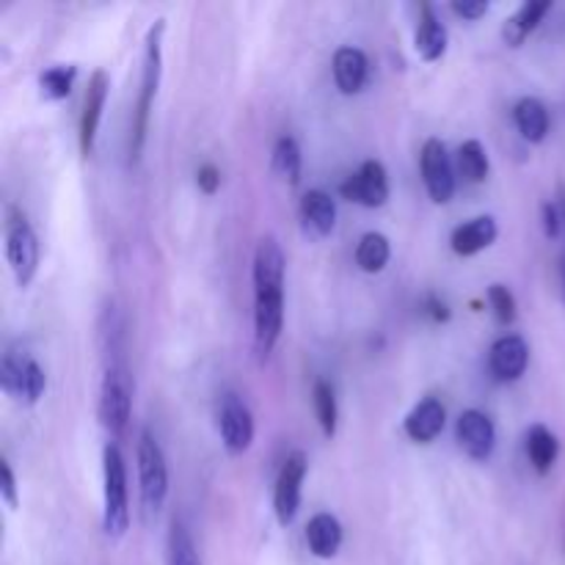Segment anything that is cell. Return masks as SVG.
Masks as SVG:
<instances>
[{"mask_svg": "<svg viewBox=\"0 0 565 565\" xmlns=\"http://www.w3.org/2000/svg\"><path fill=\"white\" fill-rule=\"evenodd\" d=\"M530 364V345L524 342V337L519 334H505L491 345L489 353V367L494 373L497 381L502 384H511L524 375Z\"/></svg>", "mask_w": 565, "mask_h": 565, "instance_id": "cell-13", "label": "cell"}, {"mask_svg": "<svg viewBox=\"0 0 565 565\" xmlns=\"http://www.w3.org/2000/svg\"><path fill=\"white\" fill-rule=\"evenodd\" d=\"M513 119H516V127L524 141L530 143H541L546 132H550V110L535 97L519 99V105L513 108Z\"/></svg>", "mask_w": 565, "mask_h": 565, "instance_id": "cell-22", "label": "cell"}, {"mask_svg": "<svg viewBox=\"0 0 565 565\" xmlns=\"http://www.w3.org/2000/svg\"><path fill=\"white\" fill-rule=\"evenodd\" d=\"M274 171L287 180L290 185H298L301 180V149H298L296 138L281 136L274 147Z\"/></svg>", "mask_w": 565, "mask_h": 565, "instance_id": "cell-26", "label": "cell"}, {"mask_svg": "<svg viewBox=\"0 0 565 565\" xmlns=\"http://www.w3.org/2000/svg\"><path fill=\"white\" fill-rule=\"evenodd\" d=\"M458 169H461V177L469 182H483L489 177V152L480 141L469 138V141L461 143L458 149Z\"/></svg>", "mask_w": 565, "mask_h": 565, "instance_id": "cell-27", "label": "cell"}, {"mask_svg": "<svg viewBox=\"0 0 565 565\" xmlns=\"http://www.w3.org/2000/svg\"><path fill=\"white\" fill-rule=\"evenodd\" d=\"M331 70H334V83L342 94H359L367 83V55L359 47H340L331 61Z\"/></svg>", "mask_w": 565, "mask_h": 565, "instance_id": "cell-16", "label": "cell"}, {"mask_svg": "<svg viewBox=\"0 0 565 565\" xmlns=\"http://www.w3.org/2000/svg\"><path fill=\"white\" fill-rule=\"evenodd\" d=\"M425 312L430 315L434 323H447V320H450V307H447L445 301H439L436 296H428V301H425Z\"/></svg>", "mask_w": 565, "mask_h": 565, "instance_id": "cell-35", "label": "cell"}, {"mask_svg": "<svg viewBox=\"0 0 565 565\" xmlns=\"http://www.w3.org/2000/svg\"><path fill=\"white\" fill-rule=\"evenodd\" d=\"M303 478H307V456H303V452H292V456H287V461L281 463L274 491V511L281 527H290V524L296 522L298 508H301Z\"/></svg>", "mask_w": 565, "mask_h": 565, "instance_id": "cell-9", "label": "cell"}, {"mask_svg": "<svg viewBox=\"0 0 565 565\" xmlns=\"http://www.w3.org/2000/svg\"><path fill=\"white\" fill-rule=\"evenodd\" d=\"M103 530L110 541H119L130 527V500H127V467L121 450L108 441L103 450Z\"/></svg>", "mask_w": 565, "mask_h": 565, "instance_id": "cell-3", "label": "cell"}, {"mask_svg": "<svg viewBox=\"0 0 565 565\" xmlns=\"http://www.w3.org/2000/svg\"><path fill=\"white\" fill-rule=\"evenodd\" d=\"M456 436L461 450L467 452L469 458H475V461H489L491 452H494L497 447L494 423H491L489 414L478 412V408H469V412H463L461 417H458Z\"/></svg>", "mask_w": 565, "mask_h": 565, "instance_id": "cell-12", "label": "cell"}, {"mask_svg": "<svg viewBox=\"0 0 565 565\" xmlns=\"http://www.w3.org/2000/svg\"><path fill=\"white\" fill-rule=\"evenodd\" d=\"M550 0H530V3H524L516 14L508 17V22L502 25V39H505L511 47H522L524 39L541 25V20L550 14Z\"/></svg>", "mask_w": 565, "mask_h": 565, "instance_id": "cell-21", "label": "cell"}, {"mask_svg": "<svg viewBox=\"0 0 565 565\" xmlns=\"http://www.w3.org/2000/svg\"><path fill=\"white\" fill-rule=\"evenodd\" d=\"M390 257L392 248L386 235H381V232H367V235H362V241H359L356 246V265L364 274H381V270L386 268V263H390Z\"/></svg>", "mask_w": 565, "mask_h": 565, "instance_id": "cell-24", "label": "cell"}, {"mask_svg": "<svg viewBox=\"0 0 565 565\" xmlns=\"http://www.w3.org/2000/svg\"><path fill=\"white\" fill-rule=\"evenodd\" d=\"M6 259L14 270L17 285H31L39 268V241L25 215L17 213V210H11L9 224H6Z\"/></svg>", "mask_w": 565, "mask_h": 565, "instance_id": "cell-7", "label": "cell"}, {"mask_svg": "<svg viewBox=\"0 0 565 565\" xmlns=\"http://www.w3.org/2000/svg\"><path fill=\"white\" fill-rule=\"evenodd\" d=\"M309 552L320 561H331L342 546V524L331 513H315L307 524Z\"/></svg>", "mask_w": 565, "mask_h": 565, "instance_id": "cell-18", "label": "cell"}, {"mask_svg": "<svg viewBox=\"0 0 565 565\" xmlns=\"http://www.w3.org/2000/svg\"><path fill=\"white\" fill-rule=\"evenodd\" d=\"M452 11L463 20H480V17L489 14V3L486 0H478V3H452Z\"/></svg>", "mask_w": 565, "mask_h": 565, "instance_id": "cell-34", "label": "cell"}, {"mask_svg": "<svg viewBox=\"0 0 565 565\" xmlns=\"http://www.w3.org/2000/svg\"><path fill=\"white\" fill-rule=\"evenodd\" d=\"M218 430L230 456H243L254 441V417L252 408L243 403V397L224 395L218 406Z\"/></svg>", "mask_w": 565, "mask_h": 565, "instance_id": "cell-10", "label": "cell"}, {"mask_svg": "<svg viewBox=\"0 0 565 565\" xmlns=\"http://www.w3.org/2000/svg\"><path fill=\"white\" fill-rule=\"evenodd\" d=\"M489 303H491V312H494L497 323L511 326L513 320H516V298H513V292L508 290L505 285L489 287Z\"/></svg>", "mask_w": 565, "mask_h": 565, "instance_id": "cell-30", "label": "cell"}, {"mask_svg": "<svg viewBox=\"0 0 565 565\" xmlns=\"http://www.w3.org/2000/svg\"><path fill=\"white\" fill-rule=\"evenodd\" d=\"M563 215H565V204H563Z\"/></svg>", "mask_w": 565, "mask_h": 565, "instance_id": "cell-36", "label": "cell"}, {"mask_svg": "<svg viewBox=\"0 0 565 565\" xmlns=\"http://www.w3.org/2000/svg\"><path fill=\"white\" fill-rule=\"evenodd\" d=\"M132 408V381L125 364H110L99 386V423L110 436L125 434Z\"/></svg>", "mask_w": 565, "mask_h": 565, "instance_id": "cell-4", "label": "cell"}, {"mask_svg": "<svg viewBox=\"0 0 565 565\" xmlns=\"http://www.w3.org/2000/svg\"><path fill=\"white\" fill-rule=\"evenodd\" d=\"M0 386H3L11 401L36 406L39 397L47 390V375L28 353L9 351L3 356V364H0Z\"/></svg>", "mask_w": 565, "mask_h": 565, "instance_id": "cell-5", "label": "cell"}, {"mask_svg": "<svg viewBox=\"0 0 565 565\" xmlns=\"http://www.w3.org/2000/svg\"><path fill=\"white\" fill-rule=\"evenodd\" d=\"M414 47L425 61H436L445 55L447 50V28L441 25L439 17L434 14V6L423 3L419 9V25L417 36H414Z\"/></svg>", "mask_w": 565, "mask_h": 565, "instance_id": "cell-20", "label": "cell"}, {"mask_svg": "<svg viewBox=\"0 0 565 565\" xmlns=\"http://www.w3.org/2000/svg\"><path fill=\"white\" fill-rule=\"evenodd\" d=\"M0 494H3V502L9 505V511H17V505H20V497H17V480L6 458L0 461Z\"/></svg>", "mask_w": 565, "mask_h": 565, "instance_id": "cell-31", "label": "cell"}, {"mask_svg": "<svg viewBox=\"0 0 565 565\" xmlns=\"http://www.w3.org/2000/svg\"><path fill=\"white\" fill-rule=\"evenodd\" d=\"M541 213H544V232H546V237H550V241L561 237V226H563L561 210H557L555 204H544V210H541Z\"/></svg>", "mask_w": 565, "mask_h": 565, "instance_id": "cell-33", "label": "cell"}, {"mask_svg": "<svg viewBox=\"0 0 565 565\" xmlns=\"http://www.w3.org/2000/svg\"><path fill=\"white\" fill-rule=\"evenodd\" d=\"M169 565H202L196 555V546H193L191 535L182 527L180 522L171 524L169 533Z\"/></svg>", "mask_w": 565, "mask_h": 565, "instance_id": "cell-29", "label": "cell"}, {"mask_svg": "<svg viewBox=\"0 0 565 565\" xmlns=\"http://www.w3.org/2000/svg\"><path fill=\"white\" fill-rule=\"evenodd\" d=\"M166 22L158 20L147 33V47H143V72H141V94L136 99V114H132V127H130V158L136 160L141 154L143 141H147V121L149 110H152L154 94L160 86V70H163V55H160V39H163Z\"/></svg>", "mask_w": 565, "mask_h": 565, "instance_id": "cell-2", "label": "cell"}, {"mask_svg": "<svg viewBox=\"0 0 565 565\" xmlns=\"http://www.w3.org/2000/svg\"><path fill=\"white\" fill-rule=\"evenodd\" d=\"M419 171H423V182L428 188V196L436 204H447L456 193V171H452L450 154L439 138H428L419 154Z\"/></svg>", "mask_w": 565, "mask_h": 565, "instance_id": "cell-8", "label": "cell"}, {"mask_svg": "<svg viewBox=\"0 0 565 565\" xmlns=\"http://www.w3.org/2000/svg\"><path fill=\"white\" fill-rule=\"evenodd\" d=\"M301 221L315 237H329L337 226V204L326 191H307L301 199Z\"/></svg>", "mask_w": 565, "mask_h": 565, "instance_id": "cell-19", "label": "cell"}, {"mask_svg": "<svg viewBox=\"0 0 565 565\" xmlns=\"http://www.w3.org/2000/svg\"><path fill=\"white\" fill-rule=\"evenodd\" d=\"M108 88H110V77L105 70H97L88 81L86 88V105H83V116H81V152L83 158H88L94 149V138H97V127L99 119H103V108L105 99H108Z\"/></svg>", "mask_w": 565, "mask_h": 565, "instance_id": "cell-14", "label": "cell"}, {"mask_svg": "<svg viewBox=\"0 0 565 565\" xmlns=\"http://www.w3.org/2000/svg\"><path fill=\"white\" fill-rule=\"evenodd\" d=\"M561 456V441L546 425H533L527 430V458L539 475H550Z\"/></svg>", "mask_w": 565, "mask_h": 565, "instance_id": "cell-23", "label": "cell"}, {"mask_svg": "<svg viewBox=\"0 0 565 565\" xmlns=\"http://www.w3.org/2000/svg\"><path fill=\"white\" fill-rule=\"evenodd\" d=\"M312 403H315V414H318L320 430H323L326 439H334L337 434V419H340V408H337V395L334 386L329 381H315L312 390Z\"/></svg>", "mask_w": 565, "mask_h": 565, "instance_id": "cell-25", "label": "cell"}, {"mask_svg": "<svg viewBox=\"0 0 565 565\" xmlns=\"http://www.w3.org/2000/svg\"><path fill=\"white\" fill-rule=\"evenodd\" d=\"M340 193L362 207H384L390 199V177L381 160H364L356 174L348 177L340 185Z\"/></svg>", "mask_w": 565, "mask_h": 565, "instance_id": "cell-11", "label": "cell"}, {"mask_svg": "<svg viewBox=\"0 0 565 565\" xmlns=\"http://www.w3.org/2000/svg\"><path fill=\"white\" fill-rule=\"evenodd\" d=\"M138 480H141V500L149 513H158L169 497V467L160 445L149 430L138 439Z\"/></svg>", "mask_w": 565, "mask_h": 565, "instance_id": "cell-6", "label": "cell"}, {"mask_svg": "<svg viewBox=\"0 0 565 565\" xmlns=\"http://www.w3.org/2000/svg\"><path fill=\"white\" fill-rule=\"evenodd\" d=\"M497 241V221L491 215H480V218L467 221L458 226L450 237V246L458 257H472V254L483 252Z\"/></svg>", "mask_w": 565, "mask_h": 565, "instance_id": "cell-17", "label": "cell"}, {"mask_svg": "<svg viewBox=\"0 0 565 565\" xmlns=\"http://www.w3.org/2000/svg\"><path fill=\"white\" fill-rule=\"evenodd\" d=\"M445 423L447 412L445 406H441V401L425 397V401H419L417 406L412 408V414L403 419V430H406L408 439L417 441V445H430L434 439H439V434L445 430Z\"/></svg>", "mask_w": 565, "mask_h": 565, "instance_id": "cell-15", "label": "cell"}, {"mask_svg": "<svg viewBox=\"0 0 565 565\" xmlns=\"http://www.w3.org/2000/svg\"><path fill=\"white\" fill-rule=\"evenodd\" d=\"M254 342L268 356L285 323V252L274 235L263 237L254 252Z\"/></svg>", "mask_w": 565, "mask_h": 565, "instance_id": "cell-1", "label": "cell"}, {"mask_svg": "<svg viewBox=\"0 0 565 565\" xmlns=\"http://www.w3.org/2000/svg\"><path fill=\"white\" fill-rule=\"evenodd\" d=\"M77 77V66L72 64H61V66H50L39 75V88H42L44 99H66L72 92V83Z\"/></svg>", "mask_w": 565, "mask_h": 565, "instance_id": "cell-28", "label": "cell"}, {"mask_svg": "<svg viewBox=\"0 0 565 565\" xmlns=\"http://www.w3.org/2000/svg\"><path fill=\"white\" fill-rule=\"evenodd\" d=\"M196 185H199V191H204L207 196H213V193L221 188V171L215 169L213 163H204L202 169L196 171Z\"/></svg>", "mask_w": 565, "mask_h": 565, "instance_id": "cell-32", "label": "cell"}]
</instances>
